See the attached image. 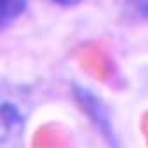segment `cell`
<instances>
[{"mask_svg": "<svg viewBox=\"0 0 148 148\" xmlns=\"http://www.w3.org/2000/svg\"><path fill=\"white\" fill-rule=\"evenodd\" d=\"M26 117V96L12 86L0 84V148H11L21 141Z\"/></svg>", "mask_w": 148, "mask_h": 148, "instance_id": "1", "label": "cell"}, {"mask_svg": "<svg viewBox=\"0 0 148 148\" xmlns=\"http://www.w3.org/2000/svg\"><path fill=\"white\" fill-rule=\"evenodd\" d=\"M26 7V0H0V30L14 23Z\"/></svg>", "mask_w": 148, "mask_h": 148, "instance_id": "2", "label": "cell"}, {"mask_svg": "<svg viewBox=\"0 0 148 148\" xmlns=\"http://www.w3.org/2000/svg\"><path fill=\"white\" fill-rule=\"evenodd\" d=\"M58 4H63V5H71V4H77L79 0H54Z\"/></svg>", "mask_w": 148, "mask_h": 148, "instance_id": "3", "label": "cell"}]
</instances>
